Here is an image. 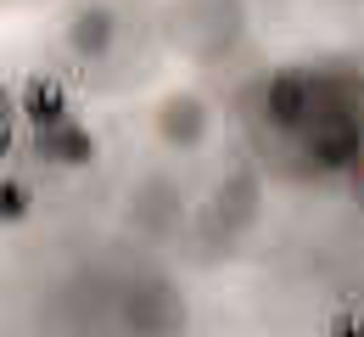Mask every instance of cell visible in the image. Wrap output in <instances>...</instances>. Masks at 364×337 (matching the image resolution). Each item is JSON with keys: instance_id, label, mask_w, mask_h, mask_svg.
Segmentation results:
<instances>
[{"instance_id": "6da1fadb", "label": "cell", "mask_w": 364, "mask_h": 337, "mask_svg": "<svg viewBox=\"0 0 364 337\" xmlns=\"http://www.w3.org/2000/svg\"><path fill=\"white\" fill-rule=\"evenodd\" d=\"M252 118V135L264 152H314V163H336L353 152V101L336 96L331 79L319 73H280V79H264V90L247 107Z\"/></svg>"}, {"instance_id": "5b68a950", "label": "cell", "mask_w": 364, "mask_h": 337, "mask_svg": "<svg viewBox=\"0 0 364 337\" xmlns=\"http://www.w3.org/2000/svg\"><path fill=\"white\" fill-rule=\"evenodd\" d=\"M157 135L168 146H196L208 135V107H202V96H191V90L168 96L157 107Z\"/></svg>"}, {"instance_id": "7a4b0ae2", "label": "cell", "mask_w": 364, "mask_h": 337, "mask_svg": "<svg viewBox=\"0 0 364 337\" xmlns=\"http://www.w3.org/2000/svg\"><path fill=\"white\" fill-rule=\"evenodd\" d=\"M241 28H247L241 0H174L168 17H163L168 46L180 51V56H191V62L225 56V51L241 40Z\"/></svg>"}, {"instance_id": "277c9868", "label": "cell", "mask_w": 364, "mask_h": 337, "mask_svg": "<svg viewBox=\"0 0 364 337\" xmlns=\"http://www.w3.org/2000/svg\"><path fill=\"white\" fill-rule=\"evenodd\" d=\"M124 315H129V326H135L140 337H174L185 326V304H180V292L168 287L163 276H146Z\"/></svg>"}, {"instance_id": "3957f363", "label": "cell", "mask_w": 364, "mask_h": 337, "mask_svg": "<svg viewBox=\"0 0 364 337\" xmlns=\"http://www.w3.org/2000/svg\"><path fill=\"white\" fill-rule=\"evenodd\" d=\"M118 40H124V11L107 6V0H90L73 11L68 23V51L85 62V68H107L118 56Z\"/></svg>"}]
</instances>
